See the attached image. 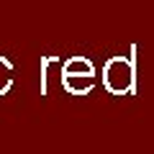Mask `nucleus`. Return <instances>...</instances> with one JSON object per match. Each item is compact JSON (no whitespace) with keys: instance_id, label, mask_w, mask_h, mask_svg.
<instances>
[{"instance_id":"nucleus-1","label":"nucleus","mask_w":154,"mask_h":154,"mask_svg":"<svg viewBox=\"0 0 154 154\" xmlns=\"http://www.w3.org/2000/svg\"><path fill=\"white\" fill-rule=\"evenodd\" d=\"M103 88L116 98L136 93V44L128 57H110L103 64Z\"/></svg>"},{"instance_id":"nucleus-2","label":"nucleus","mask_w":154,"mask_h":154,"mask_svg":"<svg viewBox=\"0 0 154 154\" xmlns=\"http://www.w3.org/2000/svg\"><path fill=\"white\" fill-rule=\"evenodd\" d=\"M62 75H75V77H88L95 80V64L90 57H69L62 62Z\"/></svg>"},{"instance_id":"nucleus-3","label":"nucleus","mask_w":154,"mask_h":154,"mask_svg":"<svg viewBox=\"0 0 154 154\" xmlns=\"http://www.w3.org/2000/svg\"><path fill=\"white\" fill-rule=\"evenodd\" d=\"M62 90L69 95H77V98H82V95H90L95 90V80H88V77H75V75H62Z\"/></svg>"},{"instance_id":"nucleus-4","label":"nucleus","mask_w":154,"mask_h":154,"mask_svg":"<svg viewBox=\"0 0 154 154\" xmlns=\"http://www.w3.org/2000/svg\"><path fill=\"white\" fill-rule=\"evenodd\" d=\"M13 62L8 59V57H0V98L3 95H8L11 93V88H13Z\"/></svg>"},{"instance_id":"nucleus-5","label":"nucleus","mask_w":154,"mask_h":154,"mask_svg":"<svg viewBox=\"0 0 154 154\" xmlns=\"http://www.w3.org/2000/svg\"><path fill=\"white\" fill-rule=\"evenodd\" d=\"M54 62H59V57H41V95H46V69H49Z\"/></svg>"}]
</instances>
